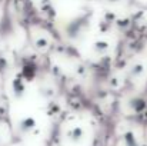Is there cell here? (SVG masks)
<instances>
[{
  "instance_id": "6da1fadb",
  "label": "cell",
  "mask_w": 147,
  "mask_h": 146,
  "mask_svg": "<svg viewBox=\"0 0 147 146\" xmlns=\"http://www.w3.org/2000/svg\"><path fill=\"white\" fill-rule=\"evenodd\" d=\"M33 126H34V122H33V119H24L22 123H20V129L23 130V132H30L32 129H33Z\"/></svg>"
}]
</instances>
